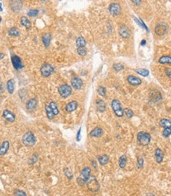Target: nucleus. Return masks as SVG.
<instances>
[{
  "label": "nucleus",
  "instance_id": "4",
  "mask_svg": "<svg viewBox=\"0 0 171 196\" xmlns=\"http://www.w3.org/2000/svg\"><path fill=\"white\" fill-rule=\"evenodd\" d=\"M88 189L90 192L92 193H98L99 190H100V185H99V183L97 180V179L95 178V176H92L90 177L89 180H88L87 183H86Z\"/></svg>",
  "mask_w": 171,
  "mask_h": 196
},
{
  "label": "nucleus",
  "instance_id": "39",
  "mask_svg": "<svg viewBox=\"0 0 171 196\" xmlns=\"http://www.w3.org/2000/svg\"><path fill=\"white\" fill-rule=\"evenodd\" d=\"M113 69H114L115 71L118 72V71H122V70H124V69H125V66H124V65L122 64V63H114V65H113Z\"/></svg>",
  "mask_w": 171,
  "mask_h": 196
},
{
  "label": "nucleus",
  "instance_id": "32",
  "mask_svg": "<svg viewBox=\"0 0 171 196\" xmlns=\"http://www.w3.org/2000/svg\"><path fill=\"white\" fill-rule=\"evenodd\" d=\"M134 71H135L136 73H137L138 74H140V75H141V76H143V77H147L148 75H149V74H150L148 70H147V69H144V68L135 69Z\"/></svg>",
  "mask_w": 171,
  "mask_h": 196
},
{
  "label": "nucleus",
  "instance_id": "36",
  "mask_svg": "<svg viewBox=\"0 0 171 196\" xmlns=\"http://www.w3.org/2000/svg\"><path fill=\"white\" fill-rule=\"evenodd\" d=\"M144 160L142 157H138L136 160V168L138 169H141L144 168Z\"/></svg>",
  "mask_w": 171,
  "mask_h": 196
},
{
  "label": "nucleus",
  "instance_id": "17",
  "mask_svg": "<svg viewBox=\"0 0 171 196\" xmlns=\"http://www.w3.org/2000/svg\"><path fill=\"white\" fill-rule=\"evenodd\" d=\"M38 104V101L36 100V98H31L26 103V109L28 112H33L34 111Z\"/></svg>",
  "mask_w": 171,
  "mask_h": 196
},
{
  "label": "nucleus",
  "instance_id": "5",
  "mask_svg": "<svg viewBox=\"0 0 171 196\" xmlns=\"http://www.w3.org/2000/svg\"><path fill=\"white\" fill-rule=\"evenodd\" d=\"M22 141L25 146H33L36 142V138L32 131H28L24 134Z\"/></svg>",
  "mask_w": 171,
  "mask_h": 196
},
{
  "label": "nucleus",
  "instance_id": "38",
  "mask_svg": "<svg viewBox=\"0 0 171 196\" xmlns=\"http://www.w3.org/2000/svg\"><path fill=\"white\" fill-rule=\"evenodd\" d=\"M63 172H64L65 176L68 178L69 180H72L73 178V174L70 171V170H69L68 168H66V167L64 168V169H63Z\"/></svg>",
  "mask_w": 171,
  "mask_h": 196
},
{
  "label": "nucleus",
  "instance_id": "46",
  "mask_svg": "<svg viewBox=\"0 0 171 196\" xmlns=\"http://www.w3.org/2000/svg\"><path fill=\"white\" fill-rule=\"evenodd\" d=\"M132 3H133V4H135V5L136 6H140V4H141V1H140V0H139V1H135V0H133V1H132Z\"/></svg>",
  "mask_w": 171,
  "mask_h": 196
},
{
  "label": "nucleus",
  "instance_id": "30",
  "mask_svg": "<svg viewBox=\"0 0 171 196\" xmlns=\"http://www.w3.org/2000/svg\"><path fill=\"white\" fill-rule=\"evenodd\" d=\"M76 44L77 48H84L87 44V42L83 36H78L76 40Z\"/></svg>",
  "mask_w": 171,
  "mask_h": 196
},
{
  "label": "nucleus",
  "instance_id": "14",
  "mask_svg": "<svg viewBox=\"0 0 171 196\" xmlns=\"http://www.w3.org/2000/svg\"><path fill=\"white\" fill-rule=\"evenodd\" d=\"M23 3L21 0H14L10 3V8L14 13H18L22 8Z\"/></svg>",
  "mask_w": 171,
  "mask_h": 196
},
{
  "label": "nucleus",
  "instance_id": "28",
  "mask_svg": "<svg viewBox=\"0 0 171 196\" xmlns=\"http://www.w3.org/2000/svg\"><path fill=\"white\" fill-rule=\"evenodd\" d=\"M14 85H15V81L14 79L11 78L8 80V82L6 83V88L10 94H13L14 92Z\"/></svg>",
  "mask_w": 171,
  "mask_h": 196
},
{
  "label": "nucleus",
  "instance_id": "33",
  "mask_svg": "<svg viewBox=\"0 0 171 196\" xmlns=\"http://www.w3.org/2000/svg\"><path fill=\"white\" fill-rule=\"evenodd\" d=\"M8 34L10 36L17 37V36H20V32L17 28L13 27V28H11L10 29H9Z\"/></svg>",
  "mask_w": 171,
  "mask_h": 196
},
{
  "label": "nucleus",
  "instance_id": "20",
  "mask_svg": "<svg viewBox=\"0 0 171 196\" xmlns=\"http://www.w3.org/2000/svg\"><path fill=\"white\" fill-rule=\"evenodd\" d=\"M155 161L158 164H161L163 161V158H164V154H163V150H161L160 148H157L155 150Z\"/></svg>",
  "mask_w": 171,
  "mask_h": 196
},
{
  "label": "nucleus",
  "instance_id": "3",
  "mask_svg": "<svg viewBox=\"0 0 171 196\" xmlns=\"http://www.w3.org/2000/svg\"><path fill=\"white\" fill-rule=\"evenodd\" d=\"M159 126L163 128L162 135L163 138L167 139L171 135V120L166 118H163L159 121Z\"/></svg>",
  "mask_w": 171,
  "mask_h": 196
},
{
  "label": "nucleus",
  "instance_id": "8",
  "mask_svg": "<svg viewBox=\"0 0 171 196\" xmlns=\"http://www.w3.org/2000/svg\"><path fill=\"white\" fill-rule=\"evenodd\" d=\"M59 95L63 98H67L72 93V87L68 84L61 85L58 89Z\"/></svg>",
  "mask_w": 171,
  "mask_h": 196
},
{
  "label": "nucleus",
  "instance_id": "35",
  "mask_svg": "<svg viewBox=\"0 0 171 196\" xmlns=\"http://www.w3.org/2000/svg\"><path fill=\"white\" fill-rule=\"evenodd\" d=\"M134 18V21H135V22H136V23H137V24H138L140 26V27H142L143 29H144L146 30L147 32V33L149 32V30H148V28L147 27L146 24H144V22H143V21H142L140 18Z\"/></svg>",
  "mask_w": 171,
  "mask_h": 196
},
{
  "label": "nucleus",
  "instance_id": "29",
  "mask_svg": "<svg viewBox=\"0 0 171 196\" xmlns=\"http://www.w3.org/2000/svg\"><path fill=\"white\" fill-rule=\"evenodd\" d=\"M127 164V157L125 154H123L119 158L118 160V165L121 169H124Z\"/></svg>",
  "mask_w": 171,
  "mask_h": 196
},
{
  "label": "nucleus",
  "instance_id": "26",
  "mask_svg": "<svg viewBox=\"0 0 171 196\" xmlns=\"http://www.w3.org/2000/svg\"><path fill=\"white\" fill-rule=\"evenodd\" d=\"M9 149H10V142H9V141H4L1 145V147H0V155H5Z\"/></svg>",
  "mask_w": 171,
  "mask_h": 196
},
{
  "label": "nucleus",
  "instance_id": "37",
  "mask_svg": "<svg viewBox=\"0 0 171 196\" xmlns=\"http://www.w3.org/2000/svg\"><path fill=\"white\" fill-rule=\"evenodd\" d=\"M27 14L30 18H35L39 14V10L37 9H32L28 11Z\"/></svg>",
  "mask_w": 171,
  "mask_h": 196
},
{
  "label": "nucleus",
  "instance_id": "19",
  "mask_svg": "<svg viewBox=\"0 0 171 196\" xmlns=\"http://www.w3.org/2000/svg\"><path fill=\"white\" fill-rule=\"evenodd\" d=\"M95 106H96V109L99 112L103 113L106 111V103L105 101L102 100V99H98L95 101Z\"/></svg>",
  "mask_w": 171,
  "mask_h": 196
},
{
  "label": "nucleus",
  "instance_id": "11",
  "mask_svg": "<svg viewBox=\"0 0 171 196\" xmlns=\"http://www.w3.org/2000/svg\"><path fill=\"white\" fill-rule=\"evenodd\" d=\"M168 30V25L166 23H158L155 27V33L158 36L165 35Z\"/></svg>",
  "mask_w": 171,
  "mask_h": 196
},
{
  "label": "nucleus",
  "instance_id": "22",
  "mask_svg": "<svg viewBox=\"0 0 171 196\" xmlns=\"http://www.w3.org/2000/svg\"><path fill=\"white\" fill-rule=\"evenodd\" d=\"M41 41H42V43L44 44V47L47 48L50 46L51 41V33H44V35L42 36V37H41Z\"/></svg>",
  "mask_w": 171,
  "mask_h": 196
},
{
  "label": "nucleus",
  "instance_id": "41",
  "mask_svg": "<svg viewBox=\"0 0 171 196\" xmlns=\"http://www.w3.org/2000/svg\"><path fill=\"white\" fill-rule=\"evenodd\" d=\"M76 52H77V54L79 55H81L82 57H84L87 54V49L85 48H77L76 49Z\"/></svg>",
  "mask_w": 171,
  "mask_h": 196
},
{
  "label": "nucleus",
  "instance_id": "2",
  "mask_svg": "<svg viewBox=\"0 0 171 196\" xmlns=\"http://www.w3.org/2000/svg\"><path fill=\"white\" fill-rule=\"evenodd\" d=\"M136 139L139 145L141 146H147L150 144L152 141V136L147 131H140L137 133Z\"/></svg>",
  "mask_w": 171,
  "mask_h": 196
},
{
  "label": "nucleus",
  "instance_id": "1",
  "mask_svg": "<svg viewBox=\"0 0 171 196\" xmlns=\"http://www.w3.org/2000/svg\"><path fill=\"white\" fill-rule=\"evenodd\" d=\"M91 172H92V169L90 167H84L81 171L79 176L76 178L77 184L79 186H84V184H86L88 180H89V178L91 177Z\"/></svg>",
  "mask_w": 171,
  "mask_h": 196
},
{
  "label": "nucleus",
  "instance_id": "24",
  "mask_svg": "<svg viewBox=\"0 0 171 196\" xmlns=\"http://www.w3.org/2000/svg\"><path fill=\"white\" fill-rule=\"evenodd\" d=\"M97 159L99 164L102 165V166L107 164L109 163V161H110V157L107 154H103V155L99 156Z\"/></svg>",
  "mask_w": 171,
  "mask_h": 196
},
{
  "label": "nucleus",
  "instance_id": "44",
  "mask_svg": "<svg viewBox=\"0 0 171 196\" xmlns=\"http://www.w3.org/2000/svg\"><path fill=\"white\" fill-rule=\"evenodd\" d=\"M165 74H166V75L169 78L171 79V69L170 68L165 69Z\"/></svg>",
  "mask_w": 171,
  "mask_h": 196
},
{
  "label": "nucleus",
  "instance_id": "50",
  "mask_svg": "<svg viewBox=\"0 0 171 196\" xmlns=\"http://www.w3.org/2000/svg\"><path fill=\"white\" fill-rule=\"evenodd\" d=\"M0 6H1V12H3V5H2V3H0Z\"/></svg>",
  "mask_w": 171,
  "mask_h": 196
},
{
  "label": "nucleus",
  "instance_id": "23",
  "mask_svg": "<svg viewBox=\"0 0 171 196\" xmlns=\"http://www.w3.org/2000/svg\"><path fill=\"white\" fill-rule=\"evenodd\" d=\"M103 134V128L100 127H96L90 132V136L92 138H99Z\"/></svg>",
  "mask_w": 171,
  "mask_h": 196
},
{
  "label": "nucleus",
  "instance_id": "27",
  "mask_svg": "<svg viewBox=\"0 0 171 196\" xmlns=\"http://www.w3.org/2000/svg\"><path fill=\"white\" fill-rule=\"evenodd\" d=\"M21 24L27 29H29L30 28L32 27V22H30V20L28 19L27 17L25 16L21 18Z\"/></svg>",
  "mask_w": 171,
  "mask_h": 196
},
{
  "label": "nucleus",
  "instance_id": "47",
  "mask_svg": "<svg viewBox=\"0 0 171 196\" xmlns=\"http://www.w3.org/2000/svg\"><path fill=\"white\" fill-rule=\"evenodd\" d=\"M3 89H4V87H3V82H1V93H3Z\"/></svg>",
  "mask_w": 171,
  "mask_h": 196
},
{
  "label": "nucleus",
  "instance_id": "45",
  "mask_svg": "<svg viewBox=\"0 0 171 196\" xmlns=\"http://www.w3.org/2000/svg\"><path fill=\"white\" fill-rule=\"evenodd\" d=\"M81 127H80V129L78 130V132H77V134H76V141L79 142L81 140Z\"/></svg>",
  "mask_w": 171,
  "mask_h": 196
},
{
  "label": "nucleus",
  "instance_id": "6",
  "mask_svg": "<svg viewBox=\"0 0 171 196\" xmlns=\"http://www.w3.org/2000/svg\"><path fill=\"white\" fill-rule=\"evenodd\" d=\"M111 108L113 112L117 117H122L124 116V109L119 100L114 99L111 101Z\"/></svg>",
  "mask_w": 171,
  "mask_h": 196
},
{
  "label": "nucleus",
  "instance_id": "15",
  "mask_svg": "<svg viewBox=\"0 0 171 196\" xmlns=\"http://www.w3.org/2000/svg\"><path fill=\"white\" fill-rule=\"evenodd\" d=\"M3 118L10 123H14L16 120V115L8 109H5L3 112Z\"/></svg>",
  "mask_w": 171,
  "mask_h": 196
},
{
  "label": "nucleus",
  "instance_id": "49",
  "mask_svg": "<svg viewBox=\"0 0 171 196\" xmlns=\"http://www.w3.org/2000/svg\"><path fill=\"white\" fill-rule=\"evenodd\" d=\"M3 56H4V55H3V53H1V60H3Z\"/></svg>",
  "mask_w": 171,
  "mask_h": 196
},
{
  "label": "nucleus",
  "instance_id": "31",
  "mask_svg": "<svg viewBox=\"0 0 171 196\" xmlns=\"http://www.w3.org/2000/svg\"><path fill=\"white\" fill-rule=\"evenodd\" d=\"M45 111H46L47 117L48 118L49 120H53V118L55 116V115H54V112L52 111V109L51 108V107L49 106V104L45 106Z\"/></svg>",
  "mask_w": 171,
  "mask_h": 196
},
{
  "label": "nucleus",
  "instance_id": "34",
  "mask_svg": "<svg viewBox=\"0 0 171 196\" xmlns=\"http://www.w3.org/2000/svg\"><path fill=\"white\" fill-rule=\"evenodd\" d=\"M49 106L51 107V108L52 109V111L54 112V115L55 116H58V115L59 114V110H58V108L57 104L55 103L54 101H51L49 104Z\"/></svg>",
  "mask_w": 171,
  "mask_h": 196
},
{
  "label": "nucleus",
  "instance_id": "10",
  "mask_svg": "<svg viewBox=\"0 0 171 196\" xmlns=\"http://www.w3.org/2000/svg\"><path fill=\"white\" fill-rule=\"evenodd\" d=\"M109 12L112 16H118L122 12V7L118 3H112L109 6Z\"/></svg>",
  "mask_w": 171,
  "mask_h": 196
},
{
  "label": "nucleus",
  "instance_id": "21",
  "mask_svg": "<svg viewBox=\"0 0 171 196\" xmlns=\"http://www.w3.org/2000/svg\"><path fill=\"white\" fill-rule=\"evenodd\" d=\"M78 107V103L76 101H72L70 103H68L65 106V111L68 112V113H71V112L76 111V108Z\"/></svg>",
  "mask_w": 171,
  "mask_h": 196
},
{
  "label": "nucleus",
  "instance_id": "7",
  "mask_svg": "<svg viewBox=\"0 0 171 196\" xmlns=\"http://www.w3.org/2000/svg\"><path fill=\"white\" fill-rule=\"evenodd\" d=\"M54 72V68L50 63H45L40 66V74L44 78L51 76Z\"/></svg>",
  "mask_w": 171,
  "mask_h": 196
},
{
  "label": "nucleus",
  "instance_id": "43",
  "mask_svg": "<svg viewBox=\"0 0 171 196\" xmlns=\"http://www.w3.org/2000/svg\"><path fill=\"white\" fill-rule=\"evenodd\" d=\"M97 92H98V93L99 94V95L102 96V97H103V96L106 95V89L105 87H103V86H99V87L98 88Z\"/></svg>",
  "mask_w": 171,
  "mask_h": 196
},
{
  "label": "nucleus",
  "instance_id": "16",
  "mask_svg": "<svg viewBox=\"0 0 171 196\" xmlns=\"http://www.w3.org/2000/svg\"><path fill=\"white\" fill-rule=\"evenodd\" d=\"M71 85L74 90H81L83 86V81L78 77H74L71 79Z\"/></svg>",
  "mask_w": 171,
  "mask_h": 196
},
{
  "label": "nucleus",
  "instance_id": "9",
  "mask_svg": "<svg viewBox=\"0 0 171 196\" xmlns=\"http://www.w3.org/2000/svg\"><path fill=\"white\" fill-rule=\"evenodd\" d=\"M149 98L153 103H159L163 101V96L159 90H153L150 92Z\"/></svg>",
  "mask_w": 171,
  "mask_h": 196
},
{
  "label": "nucleus",
  "instance_id": "40",
  "mask_svg": "<svg viewBox=\"0 0 171 196\" xmlns=\"http://www.w3.org/2000/svg\"><path fill=\"white\" fill-rule=\"evenodd\" d=\"M124 114L125 115V116H126L128 119H131V118L133 116L134 113H133V112L130 108H125L124 109Z\"/></svg>",
  "mask_w": 171,
  "mask_h": 196
},
{
  "label": "nucleus",
  "instance_id": "42",
  "mask_svg": "<svg viewBox=\"0 0 171 196\" xmlns=\"http://www.w3.org/2000/svg\"><path fill=\"white\" fill-rule=\"evenodd\" d=\"M14 196H28L27 194L25 193L24 191L20 190V189H16L14 191Z\"/></svg>",
  "mask_w": 171,
  "mask_h": 196
},
{
  "label": "nucleus",
  "instance_id": "25",
  "mask_svg": "<svg viewBox=\"0 0 171 196\" xmlns=\"http://www.w3.org/2000/svg\"><path fill=\"white\" fill-rule=\"evenodd\" d=\"M158 62L162 65H171V56L170 55H163L158 59Z\"/></svg>",
  "mask_w": 171,
  "mask_h": 196
},
{
  "label": "nucleus",
  "instance_id": "48",
  "mask_svg": "<svg viewBox=\"0 0 171 196\" xmlns=\"http://www.w3.org/2000/svg\"><path fill=\"white\" fill-rule=\"evenodd\" d=\"M140 44H141L142 46H144V45L146 44V41H145V40H143V41H141V43H140Z\"/></svg>",
  "mask_w": 171,
  "mask_h": 196
},
{
  "label": "nucleus",
  "instance_id": "18",
  "mask_svg": "<svg viewBox=\"0 0 171 196\" xmlns=\"http://www.w3.org/2000/svg\"><path fill=\"white\" fill-rule=\"evenodd\" d=\"M127 82L133 86H138L141 85L142 80L138 77L133 76V75H129L127 77Z\"/></svg>",
  "mask_w": 171,
  "mask_h": 196
},
{
  "label": "nucleus",
  "instance_id": "12",
  "mask_svg": "<svg viewBox=\"0 0 171 196\" xmlns=\"http://www.w3.org/2000/svg\"><path fill=\"white\" fill-rule=\"evenodd\" d=\"M11 62H12L13 66H14L16 71L21 70V69L24 67L22 60H21V58L18 55H12L11 56Z\"/></svg>",
  "mask_w": 171,
  "mask_h": 196
},
{
  "label": "nucleus",
  "instance_id": "13",
  "mask_svg": "<svg viewBox=\"0 0 171 196\" xmlns=\"http://www.w3.org/2000/svg\"><path fill=\"white\" fill-rule=\"evenodd\" d=\"M118 33L122 38L128 39L130 36V29L126 24H121L118 29Z\"/></svg>",
  "mask_w": 171,
  "mask_h": 196
}]
</instances>
